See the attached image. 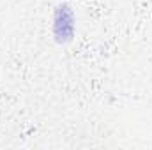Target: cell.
<instances>
[{
	"label": "cell",
	"mask_w": 152,
	"mask_h": 150,
	"mask_svg": "<svg viewBox=\"0 0 152 150\" xmlns=\"http://www.w3.org/2000/svg\"><path fill=\"white\" fill-rule=\"evenodd\" d=\"M73 12L64 5L58 9L57 12V20H55V34L58 36V39H71L73 36Z\"/></svg>",
	"instance_id": "1"
}]
</instances>
